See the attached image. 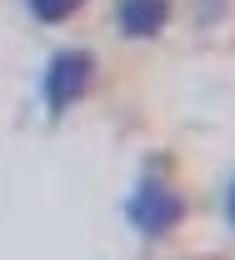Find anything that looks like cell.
Listing matches in <instances>:
<instances>
[{
    "instance_id": "cell-2",
    "label": "cell",
    "mask_w": 235,
    "mask_h": 260,
    "mask_svg": "<svg viewBox=\"0 0 235 260\" xmlns=\"http://www.w3.org/2000/svg\"><path fill=\"white\" fill-rule=\"evenodd\" d=\"M90 75H95L90 55H80V50L55 55V60H50V70H45V105L60 115L65 105H75V100L90 90Z\"/></svg>"
},
{
    "instance_id": "cell-4",
    "label": "cell",
    "mask_w": 235,
    "mask_h": 260,
    "mask_svg": "<svg viewBox=\"0 0 235 260\" xmlns=\"http://www.w3.org/2000/svg\"><path fill=\"white\" fill-rule=\"evenodd\" d=\"M80 5H85V0H30V10L40 20H50V25H55V20H70Z\"/></svg>"
},
{
    "instance_id": "cell-3",
    "label": "cell",
    "mask_w": 235,
    "mask_h": 260,
    "mask_svg": "<svg viewBox=\"0 0 235 260\" xmlns=\"http://www.w3.org/2000/svg\"><path fill=\"white\" fill-rule=\"evenodd\" d=\"M165 15H170L165 0H125V5H120L125 35H155L160 25H165Z\"/></svg>"
},
{
    "instance_id": "cell-1",
    "label": "cell",
    "mask_w": 235,
    "mask_h": 260,
    "mask_svg": "<svg viewBox=\"0 0 235 260\" xmlns=\"http://www.w3.org/2000/svg\"><path fill=\"white\" fill-rule=\"evenodd\" d=\"M125 215H130V225L145 230V235H165V230L185 215V205H180V195L170 190L165 180H145V185L130 195Z\"/></svg>"
},
{
    "instance_id": "cell-5",
    "label": "cell",
    "mask_w": 235,
    "mask_h": 260,
    "mask_svg": "<svg viewBox=\"0 0 235 260\" xmlns=\"http://www.w3.org/2000/svg\"><path fill=\"white\" fill-rule=\"evenodd\" d=\"M230 220H235V185H230Z\"/></svg>"
}]
</instances>
